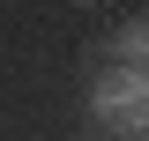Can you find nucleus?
<instances>
[{"label": "nucleus", "instance_id": "obj_1", "mask_svg": "<svg viewBox=\"0 0 149 141\" xmlns=\"http://www.w3.org/2000/svg\"><path fill=\"white\" fill-rule=\"evenodd\" d=\"M90 111L104 126H127V134H149V67H104L90 89Z\"/></svg>", "mask_w": 149, "mask_h": 141}, {"label": "nucleus", "instance_id": "obj_2", "mask_svg": "<svg viewBox=\"0 0 149 141\" xmlns=\"http://www.w3.org/2000/svg\"><path fill=\"white\" fill-rule=\"evenodd\" d=\"M112 52H119V67H149V22H127L112 37Z\"/></svg>", "mask_w": 149, "mask_h": 141}]
</instances>
